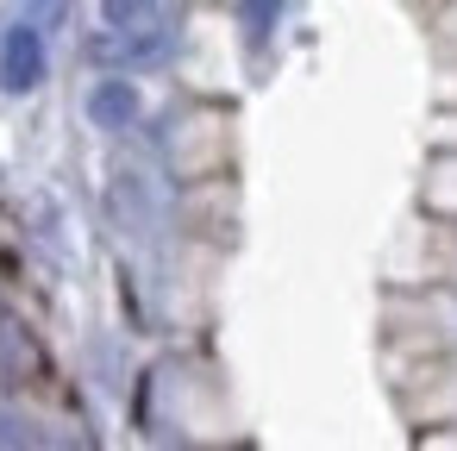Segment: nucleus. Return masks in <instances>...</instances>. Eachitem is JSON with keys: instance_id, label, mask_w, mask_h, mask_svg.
Wrapping results in <instances>:
<instances>
[{"instance_id": "20e7f679", "label": "nucleus", "mask_w": 457, "mask_h": 451, "mask_svg": "<svg viewBox=\"0 0 457 451\" xmlns=\"http://www.w3.org/2000/svg\"><path fill=\"white\" fill-rule=\"evenodd\" d=\"M88 120H95L101 132H126V126L138 120V88L120 82V76L95 82V88H88Z\"/></svg>"}, {"instance_id": "39448f33", "label": "nucleus", "mask_w": 457, "mask_h": 451, "mask_svg": "<svg viewBox=\"0 0 457 451\" xmlns=\"http://www.w3.org/2000/svg\"><path fill=\"white\" fill-rule=\"evenodd\" d=\"M32 438H20V420H0V451H26Z\"/></svg>"}, {"instance_id": "7ed1b4c3", "label": "nucleus", "mask_w": 457, "mask_h": 451, "mask_svg": "<svg viewBox=\"0 0 457 451\" xmlns=\"http://www.w3.org/2000/svg\"><path fill=\"white\" fill-rule=\"evenodd\" d=\"M107 201H113V220H120V226H132L138 238H145V232L157 226V195H151V182H145L138 170H120V176H113V195H107Z\"/></svg>"}, {"instance_id": "f03ea898", "label": "nucleus", "mask_w": 457, "mask_h": 451, "mask_svg": "<svg viewBox=\"0 0 457 451\" xmlns=\"http://www.w3.org/2000/svg\"><path fill=\"white\" fill-rule=\"evenodd\" d=\"M45 82V38H38V26H7V38H0V88H13V95H26V88H38Z\"/></svg>"}, {"instance_id": "f257e3e1", "label": "nucleus", "mask_w": 457, "mask_h": 451, "mask_svg": "<svg viewBox=\"0 0 457 451\" xmlns=\"http://www.w3.org/2000/svg\"><path fill=\"white\" fill-rule=\"evenodd\" d=\"M182 38V20L170 7H138V0H113L101 13V32H95V57L101 63H120V70H151L176 51Z\"/></svg>"}]
</instances>
